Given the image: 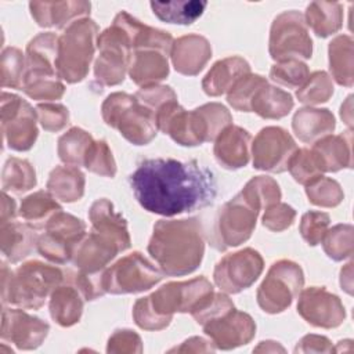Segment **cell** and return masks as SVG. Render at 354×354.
Masks as SVG:
<instances>
[{"label":"cell","mask_w":354,"mask_h":354,"mask_svg":"<svg viewBox=\"0 0 354 354\" xmlns=\"http://www.w3.org/2000/svg\"><path fill=\"white\" fill-rule=\"evenodd\" d=\"M88 1H30L29 10L37 25L43 28H66L73 21L87 18Z\"/></svg>","instance_id":"cell-22"},{"label":"cell","mask_w":354,"mask_h":354,"mask_svg":"<svg viewBox=\"0 0 354 354\" xmlns=\"http://www.w3.org/2000/svg\"><path fill=\"white\" fill-rule=\"evenodd\" d=\"M100 55L94 64L97 80L106 86H115L123 82L124 73L130 66L133 48L126 30L112 22L97 37Z\"/></svg>","instance_id":"cell-10"},{"label":"cell","mask_w":354,"mask_h":354,"mask_svg":"<svg viewBox=\"0 0 354 354\" xmlns=\"http://www.w3.org/2000/svg\"><path fill=\"white\" fill-rule=\"evenodd\" d=\"M22 90L26 95L37 101L59 100L65 93V86L55 72L44 69H25Z\"/></svg>","instance_id":"cell-34"},{"label":"cell","mask_w":354,"mask_h":354,"mask_svg":"<svg viewBox=\"0 0 354 354\" xmlns=\"http://www.w3.org/2000/svg\"><path fill=\"white\" fill-rule=\"evenodd\" d=\"M293 108L292 95L274 86H263L252 101V111L264 119H279Z\"/></svg>","instance_id":"cell-36"},{"label":"cell","mask_w":354,"mask_h":354,"mask_svg":"<svg viewBox=\"0 0 354 354\" xmlns=\"http://www.w3.org/2000/svg\"><path fill=\"white\" fill-rule=\"evenodd\" d=\"M324 250L328 257L340 261L353 254V227L337 224L325 232L322 238Z\"/></svg>","instance_id":"cell-44"},{"label":"cell","mask_w":354,"mask_h":354,"mask_svg":"<svg viewBox=\"0 0 354 354\" xmlns=\"http://www.w3.org/2000/svg\"><path fill=\"white\" fill-rule=\"evenodd\" d=\"M311 152L322 173L351 167V133L322 137L315 141Z\"/></svg>","instance_id":"cell-26"},{"label":"cell","mask_w":354,"mask_h":354,"mask_svg":"<svg viewBox=\"0 0 354 354\" xmlns=\"http://www.w3.org/2000/svg\"><path fill=\"white\" fill-rule=\"evenodd\" d=\"M83 299L73 282L58 285L50 297L51 318L61 326H71L79 322L83 311Z\"/></svg>","instance_id":"cell-31"},{"label":"cell","mask_w":354,"mask_h":354,"mask_svg":"<svg viewBox=\"0 0 354 354\" xmlns=\"http://www.w3.org/2000/svg\"><path fill=\"white\" fill-rule=\"evenodd\" d=\"M250 134L239 126H227L216 138L214 156L225 169L235 170L248 165L250 153Z\"/></svg>","instance_id":"cell-23"},{"label":"cell","mask_w":354,"mask_h":354,"mask_svg":"<svg viewBox=\"0 0 354 354\" xmlns=\"http://www.w3.org/2000/svg\"><path fill=\"white\" fill-rule=\"evenodd\" d=\"M263 259L259 252L246 248L224 256L214 268L216 285L227 293H239L248 289L261 274Z\"/></svg>","instance_id":"cell-15"},{"label":"cell","mask_w":354,"mask_h":354,"mask_svg":"<svg viewBox=\"0 0 354 354\" xmlns=\"http://www.w3.org/2000/svg\"><path fill=\"white\" fill-rule=\"evenodd\" d=\"M329 69L339 84L353 86V39L350 36L340 35L329 43Z\"/></svg>","instance_id":"cell-37"},{"label":"cell","mask_w":354,"mask_h":354,"mask_svg":"<svg viewBox=\"0 0 354 354\" xmlns=\"http://www.w3.org/2000/svg\"><path fill=\"white\" fill-rule=\"evenodd\" d=\"M213 292V285L205 277L185 282H169L147 297H141L133 307L136 324L148 330L167 326L177 313H191L198 303Z\"/></svg>","instance_id":"cell-4"},{"label":"cell","mask_w":354,"mask_h":354,"mask_svg":"<svg viewBox=\"0 0 354 354\" xmlns=\"http://www.w3.org/2000/svg\"><path fill=\"white\" fill-rule=\"evenodd\" d=\"M256 209L268 207L281 199V189L277 181L271 177H253L239 192Z\"/></svg>","instance_id":"cell-41"},{"label":"cell","mask_w":354,"mask_h":354,"mask_svg":"<svg viewBox=\"0 0 354 354\" xmlns=\"http://www.w3.org/2000/svg\"><path fill=\"white\" fill-rule=\"evenodd\" d=\"M37 112L21 97L1 94V129L7 147L14 151H28L37 138Z\"/></svg>","instance_id":"cell-14"},{"label":"cell","mask_w":354,"mask_h":354,"mask_svg":"<svg viewBox=\"0 0 354 354\" xmlns=\"http://www.w3.org/2000/svg\"><path fill=\"white\" fill-rule=\"evenodd\" d=\"M88 217L93 224V230L113 241L120 252L130 248V235L127 231L126 220L120 213L115 212L113 205L102 198L95 201L88 212Z\"/></svg>","instance_id":"cell-25"},{"label":"cell","mask_w":354,"mask_h":354,"mask_svg":"<svg viewBox=\"0 0 354 354\" xmlns=\"http://www.w3.org/2000/svg\"><path fill=\"white\" fill-rule=\"evenodd\" d=\"M297 147L290 134L275 126L264 127L252 144L253 167L274 173L288 170V163Z\"/></svg>","instance_id":"cell-16"},{"label":"cell","mask_w":354,"mask_h":354,"mask_svg":"<svg viewBox=\"0 0 354 354\" xmlns=\"http://www.w3.org/2000/svg\"><path fill=\"white\" fill-rule=\"evenodd\" d=\"M115 24L122 26L131 43V48L137 50H156L163 54H169L173 46V37L169 32L147 26L133 18L129 12L120 11L115 19Z\"/></svg>","instance_id":"cell-24"},{"label":"cell","mask_w":354,"mask_h":354,"mask_svg":"<svg viewBox=\"0 0 354 354\" xmlns=\"http://www.w3.org/2000/svg\"><path fill=\"white\" fill-rule=\"evenodd\" d=\"M15 220V202L12 198L3 191V201H1V224Z\"/></svg>","instance_id":"cell-55"},{"label":"cell","mask_w":354,"mask_h":354,"mask_svg":"<svg viewBox=\"0 0 354 354\" xmlns=\"http://www.w3.org/2000/svg\"><path fill=\"white\" fill-rule=\"evenodd\" d=\"M304 283L299 264L279 260L271 266L257 289V303L263 311L277 314L290 306Z\"/></svg>","instance_id":"cell-9"},{"label":"cell","mask_w":354,"mask_h":354,"mask_svg":"<svg viewBox=\"0 0 354 354\" xmlns=\"http://www.w3.org/2000/svg\"><path fill=\"white\" fill-rule=\"evenodd\" d=\"M174 69L187 76L198 75L212 57V47L206 37L199 35L181 36L173 41L170 50Z\"/></svg>","instance_id":"cell-21"},{"label":"cell","mask_w":354,"mask_h":354,"mask_svg":"<svg viewBox=\"0 0 354 354\" xmlns=\"http://www.w3.org/2000/svg\"><path fill=\"white\" fill-rule=\"evenodd\" d=\"M119 252L120 249L113 241L93 230L80 241L72 260L79 271L101 272Z\"/></svg>","instance_id":"cell-20"},{"label":"cell","mask_w":354,"mask_h":354,"mask_svg":"<svg viewBox=\"0 0 354 354\" xmlns=\"http://www.w3.org/2000/svg\"><path fill=\"white\" fill-rule=\"evenodd\" d=\"M306 25L319 37L336 33L343 24V6L336 1H313L307 6Z\"/></svg>","instance_id":"cell-32"},{"label":"cell","mask_w":354,"mask_h":354,"mask_svg":"<svg viewBox=\"0 0 354 354\" xmlns=\"http://www.w3.org/2000/svg\"><path fill=\"white\" fill-rule=\"evenodd\" d=\"M259 212L241 194L228 201L216 217L214 248L224 250L248 241L256 227Z\"/></svg>","instance_id":"cell-13"},{"label":"cell","mask_w":354,"mask_h":354,"mask_svg":"<svg viewBox=\"0 0 354 354\" xmlns=\"http://www.w3.org/2000/svg\"><path fill=\"white\" fill-rule=\"evenodd\" d=\"M296 212L286 203H274L266 209L263 216V225L271 231H283L295 221Z\"/></svg>","instance_id":"cell-53"},{"label":"cell","mask_w":354,"mask_h":354,"mask_svg":"<svg viewBox=\"0 0 354 354\" xmlns=\"http://www.w3.org/2000/svg\"><path fill=\"white\" fill-rule=\"evenodd\" d=\"M137 202L149 213L171 217L213 203V173L196 160L152 158L141 160L129 177Z\"/></svg>","instance_id":"cell-1"},{"label":"cell","mask_w":354,"mask_h":354,"mask_svg":"<svg viewBox=\"0 0 354 354\" xmlns=\"http://www.w3.org/2000/svg\"><path fill=\"white\" fill-rule=\"evenodd\" d=\"M83 166L100 176L113 177L116 174V163L112 152L105 141H93L88 147Z\"/></svg>","instance_id":"cell-47"},{"label":"cell","mask_w":354,"mask_h":354,"mask_svg":"<svg viewBox=\"0 0 354 354\" xmlns=\"http://www.w3.org/2000/svg\"><path fill=\"white\" fill-rule=\"evenodd\" d=\"M129 75L131 80L142 87L153 86L169 75L166 54L156 50H137L131 55Z\"/></svg>","instance_id":"cell-28"},{"label":"cell","mask_w":354,"mask_h":354,"mask_svg":"<svg viewBox=\"0 0 354 354\" xmlns=\"http://www.w3.org/2000/svg\"><path fill=\"white\" fill-rule=\"evenodd\" d=\"M270 54L278 62L311 57L313 41L303 14L290 10L274 19L270 32Z\"/></svg>","instance_id":"cell-8"},{"label":"cell","mask_w":354,"mask_h":354,"mask_svg":"<svg viewBox=\"0 0 354 354\" xmlns=\"http://www.w3.org/2000/svg\"><path fill=\"white\" fill-rule=\"evenodd\" d=\"M292 127L303 142H315L333 131L335 118L328 109L301 108L295 113Z\"/></svg>","instance_id":"cell-30"},{"label":"cell","mask_w":354,"mask_h":354,"mask_svg":"<svg viewBox=\"0 0 354 354\" xmlns=\"http://www.w3.org/2000/svg\"><path fill=\"white\" fill-rule=\"evenodd\" d=\"M332 94H333L332 79L324 71H317L313 75H310L296 93L299 101L308 105L326 102Z\"/></svg>","instance_id":"cell-43"},{"label":"cell","mask_w":354,"mask_h":354,"mask_svg":"<svg viewBox=\"0 0 354 354\" xmlns=\"http://www.w3.org/2000/svg\"><path fill=\"white\" fill-rule=\"evenodd\" d=\"M93 142V137L79 127H72L58 140L59 159L71 166H82L88 147Z\"/></svg>","instance_id":"cell-39"},{"label":"cell","mask_w":354,"mask_h":354,"mask_svg":"<svg viewBox=\"0 0 354 354\" xmlns=\"http://www.w3.org/2000/svg\"><path fill=\"white\" fill-rule=\"evenodd\" d=\"M250 73L249 64L241 57H228L213 65L202 80V88L207 95L217 97L232 88L245 75Z\"/></svg>","instance_id":"cell-27"},{"label":"cell","mask_w":354,"mask_h":354,"mask_svg":"<svg viewBox=\"0 0 354 354\" xmlns=\"http://www.w3.org/2000/svg\"><path fill=\"white\" fill-rule=\"evenodd\" d=\"M267 84V80L260 75H252L248 73L242 76L228 91L227 101L228 104L242 112H250L252 111V101L256 95V93Z\"/></svg>","instance_id":"cell-42"},{"label":"cell","mask_w":354,"mask_h":354,"mask_svg":"<svg viewBox=\"0 0 354 354\" xmlns=\"http://www.w3.org/2000/svg\"><path fill=\"white\" fill-rule=\"evenodd\" d=\"M152 12L163 22L177 25L194 24L205 11L207 3L199 0L151 1Z\"/></svg>","instance_id":"cell-35"},{"label":"cell","mask_w":354,"mask_h":354,"mask_svg":"<svg viewBox=\"0 0 354 354\" xmlns=\"http://www.w3.org/2000/svg\"><path fill=\"white\" fill-rule=\"evenodd\" d=\"M232 308L234 303L230 300L228 296H225L224 293H214L213 290L198 303V306L191 311V314L198 324L205 325L206 322L224 315Z\"/></svg>","instance_id":"cell-50"},{"label":"cell","mask_w":354,"mask_h":354,"mask_svg":"<svg viewBox=\"0 0 354 354\" xmlns=\"http://www.w3.org/2000/svg\"><path fill=\"white\" fill-rule=\"evenodd\" d=\"M36 185L33 166L19 158H10L3 169V191L22 194Z\"/></svg>","instance_id":"cell-40"},{"label":"cell","mask_w":354,"mask_h":354,"mask_svg":"<svg viewBox=\"0 0 354 354\" xmlns=\"http://www.w3.org/2000/svg\"><path fill=\"white\" fill-rule=\"evenodd\" d=\"M101 111L105 123L134 145H145L156 136L155 112L138 102L136 95L113 93L106 97Z\"/></svg>","instance_id":"cell-7"},{"label":"cell","mask_w":354,"mask_h":354,"mask_svg":"<svg viewBox=\"0 0 354 354\" xmlns=\"http://www.w3.org/2000/svg\"><path fill=\"white\" fill-rule=\"evenodd\" d=\"M297 311L308 324L319 328L339 326L346 318L340 299L325 288L317 286L307 288L300 293Z\"/></svg>","instance_id":"cell-17"},{"label":"cell","mask_w":354,"mask_h":354,"mask_svg":"<svg viewBox=\"0 0 354 354\" xmlns=\"http://www.w3.org/2000/svg\"><path fill=\"white\" fill-rule=\"evenodd\" d=\"M36 112L41 127L47 131H58L69 122V112L61 104H39Z\"/></svg>","instance_id":"cell-52"},{"label":"cell","mask_w":354,"mask_h":354,"mask_svg":"<svg viewBox=\"0 0 354 354\" xmlns=\"http://www.w3.org/2000/svg\"><path fill=\"white\" fill-rule=\"evenodd\" d=\"M155 119L158 130L185 147L201 145L217 138L232 122L228 109L221 104L210 102L188 112L177 104V100L163 104L156 111Z\"/></svg>","instance_id":"cell-3"},{"label":"cell","mask_w":354,"mask_h":354,"mask_svg":"<svg viewBox=\"0 0 354 354\" xmlns=\"http://www.w3.org/2000/svg\"><path fill=\"white\" fill-rule=\"evenodd\" d=\"M288 170L297 183L304 185H307L317 177L322 176V171L319 170V166L311 149L307 148L296 149V152L292 155L288 163Z\"/></svg>","instance_id":"cell-49"},{"label":"cell","mask_w":354,"mask_h":354,"mask_svg":"<svg viewBox=\"0 0 354 354\" xmlns=\"http://www.w3.org/2000/svg\"><path fill=\"white\" fill-rule=\"evenodd\" d=\"M47 188L62 202L79 201L84 194V174L76 166H57L50 173Z\"/></svg>","instance_id":"cell-33"},{"label":"cell","mask_w":354,"mask_h":354,"mask_svg":"<svg viewBox=\"0 0 354 354\" xmlns=\"http://www.w3.org/2000/svg\"><path fill=\"white\" fill-rule=\"evenodd\" d=\"M134 95L138 100V102H141L155 113L163 104L177 100L176 93L169 86H156V84L142 87Z\"/></svg>","instance_id":"cell-54"},{"label":"cell","mask_w":354,"mask_h":354,"mask_svg":"<svg viewBox=\"0 0 354 354\" xmlns=\"http://www.w3.org/2000/svg\"><path fill=\"white\" fill-rule=\"evenodd\" d=\"M203 329L218 348L228 350L249 343L254 336L256 325L250 315L232 308L224 315L206 322Z\"/></svg>","instance_id":"cell-18"},{"label":"cell","mask_w":354,"mask_h":354,"mask_svg":"<svg viewBox=\"0 0 354 354\" xmlns=\"http://www.w3.org/2000/svg\"><path fill=\"white\" fill-rule=\"evenodd\" d=\"M329 221V214L324 212L310 210L304 213L301 217L300 234L304 238V241L308 242V245L315 246L322 241L325 232L328 231Z\"/></svg>","instance_id":"cell-51"},{"label":"cell","mask_w":354,"mask_h":354,"mask_svg":"<svg viewBox=\"0 0 354 354\" xmlns=\"http://www.w3.org/2000/svg\"><path fill=\"white\" fill-rule=\"evenodd\" d=\"M35 246H37V236L28 223L11 220L1 224V252L10 263L25 259Z\"/></svg>","instance_id":"cell-29"},{"label":"cell","mask_w":354,"mask_h":354,"mask_svg":"<svg viewBox=\"0 0 354 354\" xmlns=\"http://www.w3.org/2000/svg\"><path fill=\"white\" fill-rule=\"evenodd\" d=\"M306 194L308 201L317 206L333 207L343 199V191L337 181L319 176L306 185Z\"/></svg>","instance_id":"cell-45"},{"label":"cell","mask_w":354,"mask_h":354,"mask_svg":"<svg viewBox=\"0 0 354 354\" xmlns=\"http://www.w3.org/2000/svg\"><path fill=\"white\" fill-rule=\"evenodd\" d=\"M62 207L55 202L51 194L44 191H37L26 196L19 207V214L35 230L46 227L48 220Z\"/></svg>","instance_id":"cell-38"},{"label":"cell","mask_w":354,"mask_h":354,"mask_svg":"<svg viewBox=\"0 0 354 354\" xmlns=\"http://www.w3.org/2000/svg\"><path fill=\"white\" fill-rule=\"evenodd\" d=\"M140 252L124 256L104 272V289L108 293H138L151 289L163 277Z\"/></svg>","instance_id":"cell-12"},{"label":"cell","mask_w":354,"mask_h":354,"mask_svg":"<svg viewBox=\"0 0 354 354\" xmlns=\"http://www.w3.org/2000/svg\"><path fill=\"white\" fill-rule=\"evenodd\" d=\"M308 76L310 73L307 65L299 59L277 62L270 71V77L272 82L289 88L300 87Z\"/></svg>","instance_id":"cell-48"},{"label":"cell","mask_w":354,"mask_h":354,"mask_svg":"<svg viewBox=\"0 0 354 354\" xmlns=\"http://www.w3.org/2000/svg\"><path fill=\"white\" fill-rule=\"evenodd\" d=\"M48 333V324L18 308H4L1 339L12 342L18 348L29 350L41 344Z\"/></svg>","instance_id":"cell-19"},{"label":"cell","mask_w":354,"mask_h":354,"mask_svg":"<svg viewBox=\"0 0 354 354\" xmlns=\"http://www.w3.org/2000/svg\"><path fill=\"white\" fill-rule=\"evenodd\" d=\"M97 24L90 18H82L69 24L58 37L57 72L59 79L77 83L88 73V66L95 50Z\"/></svg>","instance_id":"cell-6"},{"label":"cell","mask_w":354,"mask_h":354,"mask_svg":"<svg viewBox=\"0 0 354 354\" xmlns=\"http://www.w3.org/2000/svg\"><path fill=\"white\" fill-rule=\"evenodd\" d=\"M203 252L202 227L196 218L159 220L153 225L148 253L163 274H191L199 267Z\"/></svg>","instance_id":"cell-2"},{"label":"cell","mask_w":354,"mask_h":354,"mask_svg":"<svg viewBox=\"0 0 354 354\" xmlns=\"http://www.w3.org/2000/svg\"><path fill=\"white\" fill-rule=\"evenodd\" d=\"M44 228V234L37 238L39 253L58 264L72 260L77 245L86 235V224L80 218L59 210Z\"/></svg>","instance_id":"cell-11"},{"label":"cell","mask_w":354,"mask_h":354,"mask_svg":"<svg viewBox=\"0 0 354 354\" xmlns=\"http://www.w3.org/2000/svg\"><path fill=\"white\" fill-rule=\"evenodd\" d=\"M1 275L3 303L32 310L41 307L64 279L59 268L37 260L24 263L15 271L3 264Z\"/></svg>","instance_id":"cell-5"},{"label":"cell","mask_w":354,"mask_h":354,"mask_svg":"<svg viewBox=\"0 0 354 354\" xmlns=\"http://www.w3.org/2000/svg\"><path fill=\"white\" fill-rule=\"evenodd\" d=\"M26 69V59L24 54L15 48L8 47L1 54V84L3 87H11L22 90L24 75Z\"/></svg>","instance_id":"cell-46"}]
</instances>
